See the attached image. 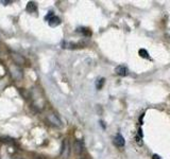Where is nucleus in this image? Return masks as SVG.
<instances>
[{"label":"nucleus","mask_w":170,"mask_h":159,"mask_svg":"<svg viewBox=\"0 0 170 159\" xmlns=\"http://www.w3.org/2000/svg\"><path fill=\"white\" fill-rule=\"evenodd\" d=\"M36 10H37L36 3L33 2V1H30V2H28V4H27V11H28L29 13H33V12H36Z\"/></svg>","instance_id":"nucleus-9"},{"label":"nucleus","mask_w":170,"mask_h":159,"mask_svg":"<svg viewBox=\"0 0 170 159\" xmlns=\"http://www.w3.org/2000/svg\"><path fill=\"white\" fill-rule=\"evenodd\" d=\"M139 55L142 56V57H144V59H150V56H149V53L147 50H145V49H140L139 50Z\"/></svg>","instance_id":"nucleus-10"},{"label":"nucleus","mask_w":170,"mask_h":159,"mask_svg":"<svg viewBox=\"0 0 170 159\" xmlns=\"http://www.w3.org/2000/svg\"><path fill=\"white\" fill-rule=\"evenodd\" d=\"M104 84V78H98L97 82H96V87H97V89H101L102 86H103Z\"/></svg>","instance_id":"nucleus-11"},{"label":"nucleus","mask_w":170,"mask_h":159,"mask_svg":"<svg viewBox=\"0 0 170 159\" xmlns=\"http://www.w3.org/2000/svg\"><path fill=\"white\" fill-rule=\"evenodd\" d=\"M48 23H49V25H50V27L54 28V27H56V25H59L60 23H61V19H60L59 17L53 16V17H51L50 19L48 20Z\"/></svg>","instance_id":"nucleus-8"},{"label":"nucleus","mask_w":170,"mask_h":159,"mask_svg":"<svg viewBox=\"0 0 170 159\" xmlns=\"http://www.w3.org/2000/svg\"><path fill=\"white\" fill-rule=\"evenodd\" d=\"M115 72H116V74H118V76H126L127 74H128V69H127L124 66L120 65V66H117V67H116Z\"/></svg>","instance_id":"nucleus-7"},{"label":"nucleus","mask_w":170,"mask_h":159,"mask_svg":"<svg viewBox=\"0 0 170 159\" xmlns=\"http://www.w3.org/2000/svg\"><path fill=\"white\" fill-rule=\"evenodd\" d=\"M0 52H1V48H0Z\"/></svg>","instance_id":"nucleus-17"},{"label":"nucleus","mask_w":170,"mask_h":159,"mask_svg":"<svg viewBox=\"0 0 170 159\" xmlns=\"http://www.w3.org/2000/svg\"><path fill=\"white\" fill-rule=\"evenodd\" d=\"M11 59H13V61H14V65H16V66H22V65H25L26 63H27V61H26V59L23 57V56L21 55V54H19V53H16V52H12L11 53Z\"/></svg>","instance_id":"nucleus-3"},{"label":"nucleus","mask_w":170,"mask_h":159,"mask_svg":"<svg viewBox=\"0 0 170 159\" xmlns=\"http://www.w3.org/2000/svg\"><path fill=\"white\" fill-rule=\"evenodd\" d=\"M60 156L62 158H68L70 156V145L68 139H65L62 143V148H61V154Z\"/></svg>","instance_id":"nucleus-2"},{"label":"nucleus","mask_w":170,"mask_h":159,"mask_svg":"<svg viewBox=\"0 0 170 159\" xmlns=\"http://www.w3.org/2000/svg\"><path fill=\"white\" fill-rule=\"evenodd\" d=\"M53 16H54V15H53V12H49V14H48L47 16L45 17V19H46V20H49V19L51 18V17H53Z\"/></svg>","instance_id":"nucleus-13"},{"label":"nucleus","mask_w":170,"mask_h":159,"mask_svg":"<svg viewBox=\"0 0 170 159\" xmlns=\"http://www.w3.org/2000/svg\"><path fill=\"white\" fill-rule=\"evenodd\" d=\"M47 118H48V121H49L51 124H53L54 126H58V127H61L62 126V121L60 120L59 118L56 117V114H49L47 116Z\"/></svg>","instance_id":"nucleus-5"},{"label":"nucleus","mask_w":170,"mask_h":159,"mask_svg":"<svg viewBox=\"0 0 170 159\" xmlns=\"http://www.w3.org/2000/svg\"><path fill=\"white\" fill-rule=\"evenodd\" d=\"M10 73H11V76L14 78L15 81H20L22 78V76H23L22 69L19 66H16V65L10 66Z\"/></svg>","instance_id":"nucleus-1"},{"label":"nucleus","mask_w":170,"mask_h":159,"mask_svg":"<svg viewBox=\"0 0 170 159\" xmlns=\"http://www.w3.org/2000/svg\"><path fill=\"white\" fill-rule=\"evenodd\" d=\"M81 159H88V158H86V157H82Z\"/></svg>","instance_id":"nucleus-15"},{"label":"nucleus","mask_w":170,"mask_h":159,"mask_svg":"<svg viewBox=\"0 0 170 159\" xmlns=\"http://www.w3.org/2000/svg\"><path fill=\"white\" fill-rule=\"evenodd\" d=\"M36 159H42V158H39V157H38V158H36Z\"/></svg>","instance_id":"nucleus-16"},{"label":"nucleus","mask_w":170,"mask_h":159,"mask_svg":"<svg viewBox=\"0 0 170 159\" xmlns=\"http://www.w3.org/2000/svg\"><path fill=\"white\" fill-rule=\"evenodd\" d=\"M73 151L77 155H82L84 152V143L82 140L77 139L73 142Z\"/></svg>","instance_id":"nucleus-4"},{"label":"nucleus","mask_w":170,"mask_h":159,"mask_svg":"<svg viewBox=\"0 0 170 159\" xmlns=\"http://www.w3.org/2000/svg\"><path fill=\"white\" fill-rule=\"evenodd\" d=\"M114 143L116 146H118V148H123L124 144H126V141H124V138L122 137V135L121 134L116 135V137H115V139H114Z\"/></svg>","instance_id":"nucleus-6"},{"label":"nucleus","mask_w":170,"mask_h":159,"mask_svg":"<svg viewBox=\"0 0 170 159\" xmlns=\"http://www.w3.org/2000/svg\"><path fill=\"white\" fill-rule=\"evenodd\" d=\"M152 159H162V157H159L157 154H153L152 155Z\"/></svg>","instance_id":"nucleus-14"},{"label":"nucleus","mask_w":170,"mask_h":159,"mask_svg":"<svg viewBox=\"0 0 170 159\" xmlns=\"http://www.w3.org/2000/svg\"><path fill=\"white\" fill-rule=\"evenodd\" d=\"M78 32H81V33H83L84 35H87V36H89V35H92V32L88 30V29H85V28H80L78 29Z\"/></svg>","instance_id":"nucleus-12"}]
</instances>
